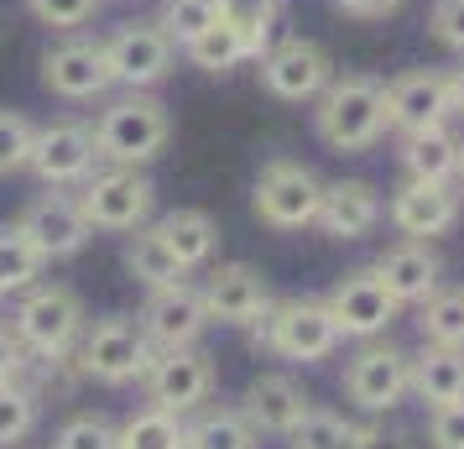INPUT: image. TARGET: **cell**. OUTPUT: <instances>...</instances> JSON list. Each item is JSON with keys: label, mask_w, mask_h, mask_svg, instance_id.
Returning a JSON list of instances; mask_svg holds the SVG:
<instances>
[{"label": "cell", "mask_w": 464, "mask_h": 449, "mask_svg": "<svg viewBox=\"0 0 464 449\" xmlns=\"http://www.w3.org/2000/svg\"><path fill=\"white\" fill-rule=\"evenodd\" d=\"M350 449H412V439L397 434V428L371 424V428H355V444H350Z\"/></svg>", "instance_id": "cell-41"}, {"label": "cell", "mask_w": 464, "mask_h": 449, "mask_svg": "<svg viewBox=\"0 0 464 449\" xmlns=\"http://www.w3.org/2000/svg\"><path fill=\"white\" fill-rule=\"evenodd\" d=\"M22 361H26V350H22V340H16V329L0 324V382H16V376H22Z\"/></svg>", "instance_id": "cell-42"}, {"label": "cell", "mask_w": 464, "mask_h": 449, "mask_svg": "<svg viewBox=\"0 0 464 449\" xmlns=\"http://www.w3.org/2000/svg\"><path fill=\"white\" fill-rule=\"evenodd\" d=\"M151 361H157V345L147 340L141 319H130V314H105V319L84 324V335L73 345L79 376H89V382H100V386L147 382Z\"/></svg>", "instance_id": "cell-3"}, {"label": "cell", "mask_w": 464, "mask_h": 449, "mask_svg": "<svg viewBox=\"0 0 464 449\" xmlns=\"http://www.w3.org/2000/svg\"><path fill=\"white\" fill-rule=\"evenodd\" d=\"M251 329H256V340L266 345V350H276L282 361H303V366L308 361H329V356L339 350V340H344L324 298L272 303Z\"/></svg>", "instance_id": "cell-5"}, {"label": "cell", "mask_w": 464, "mask_h": 449, "mask_svg": "<svg viewBox=\"0 0 464 449\" xmlns=\"http://www.w3.org/2000/svg\"><path fill=\"white\" fill-rule=\"evenodd\" d=\"M151 204H157V183L141 168H105L79 183V210L89 230H110V236L141 230L151 220Z\"/></svg>", "instance_id": "cell-6"}, {"label": "cell", "mask_w": 464, "mask_h": 449, "mask_svg": "<svg viewBox=\"0 0 464 449\" xmlns=\"http://www.w3.org/2000/svg\"><path fill=\"white\" fill-rule=\"evenodd\" d=\"M428 439L433 449H464V397L428 407Z\"/></svg>", "instance_id": "cell-40"}, {"label": "cell", "mask_w": 464, "mask_h": 449, "mask_svg": "<svg viewBox=\"0 0 464 449\" xmlns=\"http://www.w3.org/2000/svg\"><path fill=\"white\" fill-rule=\"evenodd\" d=\"M43 89L58 94L68 105H84L115 89L105 58V37H84V32H63L58 43L43 53Z\"/></svg>", "instance_id": "cell-9"}, {"label": "cell", "mask_w": 464, "mask_h": 449, "mask_svg": "<svg viewBox=\"0 0 464 449\" xmlns=\"http://www.w3.org/2000/svg\"><path fill=\"white\" fill-rule=\"evenodd\" d=\"M256 63H261V89L272 100H287V105H314L318 94L329 89V79H334L329 47L314 43V37H282Z\"/></svg>", "instance_id": "cell-8"}, {"label": "cell", "mask_w": 464, "mask_h": 449, "mask_svg": "<svg viewBox=\"0 0 464 449\" xmlns=\"http://www.w3.org/2000/svg\"><path fill=\"white\" fill-rule=\"evenodd\" d=\"M276 22H282V0H219V26L235 32L246 58H261L276 43Z\"/></svg>", "instance_id": "cell-27"}, {"label": "cell", "mask_w": 464, "mask_h": 449, "mask_svg": "<svg viewBox=\"0 0 464 449\" xmlns=\"http://www.w3.org/2000/svg\"><path fill=\"white\" fill-rule=\"evenodd\" d=\"M37 428V392L22 382H0V449H16Z\"/></svg>", "instance_id": "cell-35"}, {"label": "cell", "mask_w": 464, "mask_h": 449, "mask_svg": "<svg viewBox=\"0 0 464 449\" xmlns=\"http://www.w3.org/2000/svg\"><path fill=\"white\" fill-rule=\"evenodd\" d=\"M443 89H449V115H464V58L443 73Z\"/></svg>", "instance_id": "cell-44"}, {"label": "cell", "mask_w": 464, "mask_h": 449, "mask_svg": "<svg viewBox=\"0 0 464 449\" xmlns=\"http://www.w3.org/2000/svg\"><path fill=\"white\" fill-rule=\"evenodd\" d=\"M308 392L293 382V376H282V371H266V376H256L246 386V397H240V418L256 428V434H276V439H287L297 424H303V413H308Z\"/></svg>", "instance_id": "cell-21"}, {"label": "cell", "mask_w": 464, "mask_h": 449, "mask_svg": "<svg viewBox=\"0 0 464 449\" xmlns=\"http://www.w3.org/2000/svg\"><path fill=\"white\" fill-rule=\"evenodd\" d=\"M287 439H293V449H350L355 444V424L344 413H334V407H308L303 424Z\"/></svg>", "instance_id": "cell-33"}, {"label": "cell", "mask_w": 464, "mask_h": 449, "mask_svg": "<svg viewBox=\"0 0 464 449\" xmlns=\"http://www.w3.org/2000/svg\"><path fill=\"white\" fill-rule=\"evenodd\" d=\"M183 58H188L193 68H204V73H230V68L246 63V47L235 43L230 26L214 22L209 32H204V37H193V43L183 47Z\"/></svg>", "instance_id": "cell-34"}, {"label": "cell", "mask_w": 464, "mask_h": 449, "mask_svg": "<svg viewBox=\"0 0 464 449\" xmlns=\"http://www.w3.org/2000/svg\"><path fill=\"white\" fill-rule=\"evenodd\" d=\"M43 251L26 240L22 225H0V298H11V293H26V288H37L43 278Z\"/></svg>", "instance_id": "cell-29"}, {"label": "cell", "mask_w": 464, "mask_h": 449, "mask_svg": "<svg viewBox=\"0 0 464 449\" xmlns=\"http://www.w3.org/2000/svg\"><path fill=\"white\" fill-rule=\"evenodd\" d=\"M115 449H183V424L162 407H141L115 428Z\"/></svg>", "instance_id": "cell-30"}, {"label": "cell", "mask_w": 464, "mask_h": 449, "mask_svg": "<svg viewBox=\"0 0 464 449\" xmlns=\"http://www.w3.org/2000/svg\"><path fill=\"white\" fill-rule=\"evenodd\" d=\"M105 58L121 89H157L178 63V47L157 22H121L105 37Z\"/></svg>", "instance_id": "cell-10"}, {"label": "cell", "mask_w": 464, "mask_h": 449, "mask_svg": "<svg viewBox=\"0 0 464 449\" xmlns=\"http://www.w3.org/2000/svg\"><path fill=\"white\" fill-rule=\"evenodd\" d=\"M32 142H37V126L26 121L22 110H0V178L5 172H22L26 157H32Z\"/></svg>", "instance_id": "cell-37"}, {"label": "cell", "mask_w": 464, "mask_h": 449, "mask_svg": "<svg viewBox=\"0 0 464 449\" xmlns=\"http://www.w3.org/2000/svg\"><path fill=\"white\" fill-rule=\"evenodd\" d=\"M344 16H360V22H381V16H392L401 11V0H334Z\"/></svg>", "instance_id": "cell-43"}, {"label": "cell", "mask_w": 464, "mask_h": 449, "mask_svg": "<svg viewBox=\"0 0 464 449\" xmlns=\"http://www.w3.org/2000/svg\"><path fill=\"white\" fill-rule=\"evenodd\" d=\"M407 392H412V356L397 345L365 340L355 361L344 366V397L365 413H392Z\"/></svg>", "instance_id": "cell-11"}, {"label": "cell", "mask_w": 464, "mask_h": 449, "mask_svg": "<svg viewBox=\"0 0 464 449\" xmlns=\"http://www.w3.org/2000/svg\"><path fill=\"white\" fill-rule=\"evenodd\" d=\"M172 136V115L151 89H126L94 115V147L110 168H147L162 157Z\"/></svg>", "instance_id": "cell-2"}, {"label": "cell", "mask_w": 464, "mask_h": 449, "mask_svg": "<svg viewBox=\"0 0 464 449\" xmlns=\"http://www.w3.org/2000/svg\"><path fill=\"white\" fill-rule=\"evenodd\" d=\"M214 22H219V0H162V11H157V26L172 37V47H188Z\"/></svg>", "instance_id": "cell-32"}, {"label": "cell", "mask_w": 464, "mask_h": 449, "mask_svg": "<svg viewBox=\"0 0 464 449\" xmlns=\"http://www.w3.org/2000/svg\"><path fill=\"white\" fill-rule=\"evenodd\" d=\"M198 298L209 308V324H235V329H251L266 308H272V282L256 272L251 261H225V267H214L204 288H198Z\"/></svg>", "instance_id": "cell-16"}, {"label": "cell", "mask_w": 464, "mask_h": 449, "mask_svg": "<svg viewBox=\"0 0 464 449\" xmlns=\"http://www.w3.org/2000/svg\"><path fill=\"white\" fill-rule=\"evenodd\" d=\"M454 178L464 183V142H459V168H454Z\"/></svg>", "instance_id": "cell-45"}, {"label": "cell", "mask_w": 464, "mask_h": 449, "mask_svg": "<svg viewBox=\"0 0 464 449\" xmlns=\"http://www.w3.org/2000/svg\"><path fill=\"white\" fill-rule=\"evenodd\" d=\"M214 392V361L198 350V345H183V350H157V361L147 371V403L183 418V413H198Z\"/></svg>", "instance_id": "cell-13"}, {"label": "cell", "mask_w": 464, "mask_h": 449, "mask_svg": "<svg viewBox=\"0 0 464 449\" xmlns=\"http://www.w3.org/2000/svg\"><path fill=\"white\" fill-rule=\"evenodd\" d=\"M100 162V147H94V126L84 121H47L37 126V142H32V157L26 168L37 172L43 189H68V183H84Z\"/></svg>", "instance_id": "cell-12"}, {"label": "cell", "mask_w": 464, "mask_h": 449, "mask_svg": "<svg viewBox=\"0 0 464 449\" xmlns=\"http://www.w3.org/2000/svg\"><path fill=\"white\" fill-rule=\"evenodd\" d=\"M428 126H449V89H443V73L433 68H412V73H397L386 84V131H428Z\"/></svg>", "instance_id": "cell-18"}, {"label": "cell", "mask_w": 464, "mask_h": 449, "mask_svg": "<svg viewBox=\"0 0 464 449\" xmlns=\"http://www.w3.org/2000/svg\"><path fill=\"white\" fill-rule=\"evenodd\" d=\"M11 319H16L11 329H16V340H22L26 356L68 361L79 335H84V298L73 288H63V282H37V288L22 293Z\"/></svg>", "instance_id": "cell-4"}, {"label": "cell", "mask_w": 464, "mask_h": 449, "mask_svg": "<svg viewBox=\"0 0 464 449\" xmlns=\"http://www.w3.org/2000/svg\"><path fill=\"white\" fill-rule=\"evenodd\" d=\"M386 220H392L407 240H433V236H443V230H454V220H459V193L449 189V183L407 178V183L392 193Z\"/></svg>", "instance_id": "cell-19"}, {"label": "cell", "mask_w": 464, "mask_h": 449, "mask_svg": "<svg viewBox=\"0 0 464 449\" xmlns=\"http://www.w3.org/2000/svg\"><path fill=\"white\" fill-rule=\"evenodd\" d=\"M53 449H115V428L100 418V413H79L58 428Z\"/></svg>", "instance_id": "cell-38"}, {"label": "cell", "mask_w": 464, "mask_h": 449, "mask_svg": "<svg viewBox=\"0 0 464 449\" xmlns=\"http://www.w3.org/2000/svg\"><path fill=\"white\" fill-rule=\"evenodd\" d=\"M157 236L168 240V251L183 267H204V261L214 257V246H219V225H214V214L204 210H172L157 220Z\"/></svg>", "instance_id": "cell-26"}, {"label": "cell", "mask_w": 464, "mask_h": 449, "mask_svg": "<svg viewBox=\"0 0 464 449\" xmlns=\"http://www.w3.org/2000/svg\"><path fill=\"white\" fill-rule=\"evenodd\" d=\"M401 168H407V178H422V183H449L459 168V136L449 126L401 136Z\"/></svg>", "instance_id": "cell-24"}, {"label": "cell", "mask_w": 464, "mask_h": 449, "mask_svg": "<svg viewBox=\"0 0 464 449\" xmlns=\"http://www.w3.org/2000/svg\"><path fill=\"white\" fill-rule=\"evenodd\" d=\"M100 5L105 0H26V11H32V22H43L47 32H84L94 16H100Z\"/></svg>", "instance_id": "cell-36"}, {"label": "cell", "mask_w": 464, "mask_h": 449, "mask_svg": "<svg viewBox=\"0 0 464 449\" xmlns=\"http://www.w3.org/2000/svg\"><path fill=\"white\" fill-rule=\"evenodd\" d=\"M314 131L329 151H371L386 136V84L376 73H334L314 100Z\"/></svg>", "instance_id": "cell-1"}, {"label": "cell", "mask_w": 464, "mask_h": 449, "mask_svg": "<svg viewBox=\"0 0 464 449\" xmlns=\"http://www.w3.org/2000/svg\"><path fill=\"white\" fill-rule=\"evenodd\" d=\"M183 449H256V428L240 418V407H209L183 428Z\"/></svg>", "instance_id": "cell-28"}, {"label": "cell", "mask_w": 464, "mask_h": 449, "mask_svg": "<svg viewBox=\"0 0 464 449\" xmlns=\"http://www.w3.org/2000/svg\"><path fill=\"white\" fill-rule=\"evenodd\" d=\"M324 303H329V314H334L344 340H376V335H386V324L397 319V308H401V303L386 293V282H381L376 267L344 272Z\"/></svg>", "instance_id": "cell-14"}, {"label": "cell", "mask_w": 464, "mask_h": 449, "mask_svg": "<svg viewBox=\"0 0 464 449\" xmlns=\"http://www.w3.org/2000/svg\"><path fill=\"white\" fill-rule=\"evenodd\" d=\"M412 392H418L428 407L459 403L464 397V350L422 340V350L412 356Z\"/></svg>", "instance_id": "cell-23"}, {"label": "cell", "mask_w": 464, "mask_h": 449, "mask_svg": "<svg viewBox=\"0 0 464 449\" xmlns=\"http://www.w3.org/2000/svg\"><path fill=\"white\" fill-rule=\"evenodd\" d=\"M141 329L157 350H183V345H198V335L209 329V308L198 298L193 282H178V288H157L147 293V308H141Z\"/></svg>", "instance_id": "cell-17"}, {"label": "cell", "mask_w": 464, "mask_h": 449, "mask_svg": "<svg viewBox=\"0 0 464 449\" xmlns=\"http://www.w3.org/2000/svg\"><path fill=\"white\" fill-rule=\"evenodd\" d=\"M428 32H433L439 47H449V53L464 58V0H439V5L428 11Z\"/></svg>", "instance_id": "cell-39"}, {"label": "cell", "mask_w": 464, "mask_h": 449, "mask_svg": "<svg viewBox=\"0 0 464 449\" xmlns=\"http://www.w3.org/2000/svg\"><path fill=\"white\" fill-rule=\"evenodd\" d=\"M126 272L147 293H157V288H178V282H188V267L168 251V240L157 236V225H141L136 236L126 240Z\"/></svg>", "instance_id": "cell-25"}, {"label": "cell", "mask_w": 464, "mask_h": 449, "mask_svg": "<svg viewBox=\"0 0 464 449\" xmlns=\"http://www.w3.org/2000/svg\"><path fill=\"white\" fill-rule=\"evenodd\" d=\"M318 199H324V183L308 162H293V157H272L266 168L256 172V189H251V210L261 225L272 230H303L314 225Z\"/></svg>", "instance_id": "cell-7"}, {"label": "cell", "mask_w": 464, "mask_h": 449, "mask_svg": "<svg viewBox=\"0 0 464 449\" xmlns=\"http://www.w3.org/2000/svg\"><path fill=\"white\" fill-rule=\"evenodd\" d=\"M381 214H386V204L365 178H339V183H324L314 225L329 240H365L381 225Z\"/></svg>", "instance_id": "cell-20"}, {"label": "cell", "mask_w": 464, "mask_h": 449, "mask_svg": "<svg viewBox=\"0 0 464 449\" xmlns=\"http://www.w3.org/2000/svg\"><path fill=\"white\" fill-rule=\"evenodd\" d=\"M381 282H386V293L397 303H428L433 293L443 288V261L439 251L428 246V240H397L392 251H381L376 261Z\"/></svg>", "instance_id": "cell-22"}, {"label": "cell", "mask_w": 464, "mask_h": 449, "mask_svg": "<svg viewBox=\"0 0 464 449\" xmlns=\"http://www.w3.org/2000/svg\"><path fill=\"white\" fill-rule=\"evenodd\" d=\"M26 230V240L43 251V261H68V257H79L89 246V220H84V210H79V199L73 193H63V189H47V193H37L32 204L22 210V220H16Z\"/></svg>", "instance_id": "cell-15"}, {"label": "cell", "mask_w": 464, "mask_h": 449, "mask_svg": "<svg viewBox=\"0 0 464 449\" xmlns=\"http://www.w3.org/2000/svg\"><path fill=\"white\" fill-rule=\"evenodd\" d=\"M422 314V340L428 345H454V350H464V288H439L428 303H418Z\"/></svg>", "instance_id": "cell-31"}]
</instances>
